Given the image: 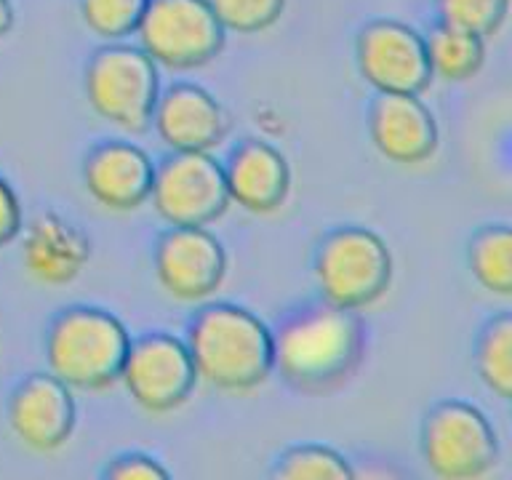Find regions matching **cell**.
I'll return each mask as SVG.
<instances>
[{
	"instance_id": "cell-22",
	"label": "cell",
	"mask_w": 512,
	"mask_h": 480,
	"mask_svg": "<svg viewBox=\"0 0 512 480\" xmlns=\"http://www.w3.org/2000/svg\"><path fill=\"white\" fill-rule=\"evenodd\" d=\"M350 462L328 446H296L280 456L275 478L283 480H347Z\"/></svg>"
},
{
	"instance_id": "cell-9",
	"label": "cell",
	"mask_w": 512,
	"mask_h": 480,
	"mask_svg": "<svg viewBox=\"0 0 512 480\" xmlns=\"http://www.w3.org/2000/svg\"><path fill=\"white\" fill-rule=\"evenodd\" d=\"M190 347L174 334H147L131 342L120 382L136 406L150 414H168L190 400L198 384Z\"/></svg>"
},
{
	"instance_id": "cell-14",
	"label": "cell",
	"mask_w": 512,
	"mask_h": 480,
	"mask_svg": "<svg viewBox=\"0 0 512 480\" xmlns=\"http://www.w3.org/2000/svg\"><path fill=\"white\" fill-rule=\"evenodd\" d=\"M83 182L99 206L128 214L150 200L155 163L142 147L110 139L88 152L83 163Z\"/></svg>"
},
{
	"instance_id": "cell-16",
	"label": "cell",
	"mask_w": 512,
	"mask_h": 480,
	"mask_svg": "<svg viewBox=\"0 0 512 480\" xmlns=\"http://www.w3.org/2000/svg\"><path fill=\"white\" fill-rule=\"evenodd\" d=\"M227 192L248 214H275L291 192V168L278 147L262 139L240 142L224 166Z\"/></svg>"
},
{
	"instance_id": "cell-4",
	"label": "cell",
	"mask_w": 512,
	"mask_h": 480,
	"mask_svg": "<svg viewBox=\"0 0 512 480\" xmlns=\"http://www.w3.org/2000/svg\"><path fill=\"white\" fill-rule=\"evenodd\" d=\"M86 96L99 118L128 134L152 126L160 99V67L142 46L123 40L99 48L86 67Z\"/></svg>"
},
{
	"instance_id": "cell-10",
	"label": "cell",
	"mask_w": 512,
	"mask_h": 480,
	"mask_svg": "<svg viewBox=\"0 0 512 480\" xmlns=\"http://www.w3.org/2000/svg\"><path fill=\"white\" fill-rule=\"evenodd\" d=\"M355 62L379 94L422 96L432 83L424 35L395 19H374L358 32Z\"/></svg>"
},
{
	"instance_id": "cell-8",
	"label": "cell",
	"mask_w": 512,
	"mask_h": 480,
	"mask_svg": "<svg viewBox=\"0 0 512 480\" xmlns=\"http://www.w3.org/2000/svg\"><path fill=\"white\" fill-rule=\"evenodd\" d=\"M152 206L171 227H208L230 208L224 166L211 152H174L155 166Z\"/></svg>"
},
{
	"instance_id": "cell-6",
	"label": "cell",
	"mask_w": 512,
	"mask_h": 480,
	"mask_svg": "<svg viewBox=\"0 0 512 480\" xmlns=\"http://www.w3.org/2000/svg\"><path fill=\"white\" fill-rule=\"evenodd\" d=\"M136 38L158 67L198 70L222 54L227 30L208 0H150Z\"/></svg>"
},
{
	"instance_id": "cell-18",
	"label": "cell",
	"mask_w": 512,
	"mask_h": 480,
	"mask_svg": "<svg viewBox=\"0 0 512 480\" xmlns=\"http://www.w3.org/2000/svg\"><path fill=\"white\" fill-rule=\"evenodd\" d=\"M424 43L430 56L432 78H443L448 83L475 78L486 62V38L451 27V24H435L424 35Z\"/></svg>"
},
{
	"instance_id": "cell-17",
	"label": "cell",
	"mask_w": 512,
	"mask_h": 480,
	"mask_svg": "<svg viewBox=\"0 0 512 480\" xmlns=\"http://www.w3.org/2000/svg\"><path fill=\"white\" fill-rule=\"evenodd\" d=\"M91 243L86 232L56 214L35 216L22 238V264L43 286H67L86 270Z\"/></svg>"
},
{
	"instance_id": "cell-24",
	"label": "cell",
	"mask_w": 512,
	"mask_h": 480,
	"mask_svg": "<svg viewBox=\"0 0 512 480\" xmlns=\"http://www.w3.org/2000/svg\"><path fill=\"white\" fill-rule=\"evenodd\" d=\"M208 6L227 32L259 35L286 11V0H208Z\"/></svg>"
},
{
	"instance_id": "cell-20",
	"label": "cell",
	"mask_w": 512,
	"mask_h": 480,
	"mask_svg": "<svg viewBox=\"0 0 512 480\" xmlns=\"http://www.w3.org/2000/svg\"><path fill=\"white\" fill-rule=\"evenodd\" d=\"M475 368L488 390L512 400V312L488 320L475 344Z\"/></svg>"
},
{
	"instance_id": "cell-21",
	"label": "cell",
	"mask_w": 512,
	"mask_h": 480,
	"mask_svg": "<svg viewBox=\"0 0 512 480\" xmlns=\"http://www.w3.org/2000/svg\"><path fill=\"white\" fill-rule=\"evenodd\" d=\"M150 0H80V16L96 38L126 40L136 35Z\"/></svg>"
},
{
	"instance_id": "cell-7",
	"label": "cell",
	"mask_w": 512,
	"mask_h": 480,
	"mask_svg": "<svg viewBox=\"0 0 512 480\" xmlns=\"http://www.w3.org/2000/svg\"><path fill=\"white\" fill-rule=\"evenodd\" d=\"M422 454L438 478L470 480L494 467L499 440L478 406L443 400L422 424Z\"/></svg>"
},
{
	"instance_id": "cell-3",
	"label": "cell",
	"mask_w": 512,
	"mask_h": 480,
	"mask_svg": "<svg viewBox=\"0 0 512 480\" xmlns=\"http://www.w3.org/2000/svg\"><path fill=\"white\" fill-rule=\"evenodd\" d=\"M131 336L112 312L99 307H67L51 320L46 336L48 371L72 390H107L120 382Z\"/></svg>"
},
{
	"instance_id": "cell-27",
	"label": "cell",
	"mask_w": 512,
	"mask_h": 480,
	"mask_svg": "<svg viewBox=\"0 0 512 480\" xmlns=\"http://www.w3.org/2000/svg\"><path fill=\"white\" fill-rule=\"evenodd\" d=\"M11 27H14V3L0 0V38H6Z\"/></svg>"
},
{
	"instance_id": "cell-23",
	"label": "cell",
	"mask_w": 512,
	"mask_h": 480,
	"mask_svg": "<svg viewBox=\"0 0 512 480\" xmlns=\"http://www.w3.org/2000/svg\"><path fill=\"white\" fill-rule=\"evenodd\" d=\"M512 0H435V11L443 24L491 38L499 32Z\"/></svg>"
},
{
	"instance_id": "cell-11",
	"label": "cell",
	"mask_w": 512,
	"mask_h": 480,
	"mask_svg": "<svg viewBox=\"0 0 512 480\" xmlns=\"http://www.w3.org/2000/svg\"><path fill=\"white\" fill-rule=\"evenodd\" d=\"M155 275L168 296L203 302L227 278V251L208 227H171L155 243Z\"/></svg>"
},
{
	"instance_id": "cell-2",
	"label": "cell",
	"mask_w": 512,
	"mask_h": 480,
	"mask_svg": "<svg viewBox=\"0 0 512 480\" xmlns=\"http://www.w3.org/2000/svg\"><path fill=\"white\" fill-rule=\"evenodd\" d=\"M184 342L200 379L219 390H256L275 371L272 328L238 304H211L200 310Z\"/></svg>"
},
{
	"instance_id": "cell-15",
	"label": "cell",
	"mask_w": 512,
	"mask_h": 480,
	"mask_svg": "<svg viewBox=\"0 0 512 480\" xmlns=\"http://www.w3.org/2000/svg\"><path fill=\"white\" fill-rule=\"evenodd\" d=\"M368 128L376 150L400 166H416L438 150L435 115L416 94H379L371 104Z\"/></svg>"
},
{
	"instance_id": "cell-1",
	"label": "cell",
	"mask_w": 512,
	"mask_h": 480,
	"mask_svg": "<svg viewBox=\"0 0 512 480\" xmlns=\"http://www.w3.org/2000/svg\"><path fill=\"white\" fill-rule=\"evenodd\" d=\"M272 344L275 371L283 376V382L320 395L339 387L358 368L366 331L358 312L323 299L288 315L272 331Z\"/></svg>"
},
{
	"instance_id": "cell-5",
	"label": "cell",
	"mask_w": 512,
	"mask_h": 480,
	"mask_svg": "<svg viewBox=\"0 0 512 480\" xmlns=\"http://www.w3.org/2000/svg\"><path fill=\"white\" fill-rule=\"evenodd\" d=\"M312 272L326 302L358 312L387 294L392 254L368 227H339L318 246Z\"/></svg>"
},
{
	"instance_id": "cell-26",
	"label": "cell",
	"mask_w": 512,
	"mask_h": 480,
	"mask_svg": "<svg viewBox=\"0 0 512 480\" xmlns=\"http://www.w3.org/2000/svg\"><path fill=\"white\" fill-rule=\"evenodd\" d=\"M24 216H22V203L19 195L8 184V179L0 176V248H6L8 243H14L22 235Z\"/></svg>"
},
{
	"instance_id": "cell-12",
	"label": "cell",
	"mask_w": 512,
	"mask_h": 480,
	"mask_svg": "<svg viewBox=\"0 0 512 480\" xmlns=\"http://www.w3.org/2000/svg\"><path fill=\"white\" fill-rule=\"evenodd\" d=\"M78 422V408L72 387L59 376L30 374L16 384L8 398V424L24 446L51 454L72 438Z\"/></svg>"
},
{
	"instance_id": "cell-19",
	"label": "cell",
	"mask_w": 512,
	"mask_h": 480,
	"mask_svg": "<svg viewBox=\"0 0 512 480\" xmlns=\"http://www.w3.org/2000/svg\"><path fill=\"white\" fill-rule=\"evenodd\" d=\"M467 262L486 291L512 296V224L480 227L467 246Z\"/></svg>"
},
{
	"instance_id": "cell-13",
	"label": "cell",
	"mask_w": 512,
	"mask_h": 480,
	"mask_svg": "<svg viewBox=\"0 0 512 480\" xmlns=\"http://www.w3.org/2000/svg\"><path fill=\"white\" fill-rule=\"evenodd\" d=\"M152 126L174 152H211L230 134V115L206 88L174 83L160 91Z\"/></svg>"
},
{
	"instance_id": "cell-25",
	"label": "cell",
	"mask_w": 512,
	"mask_h": 480,
	"mask_svg": "<svg viewBox=\"0 0 512 480\" xmlns=\"http://www.w3.org/2000/svg\"><path fill=\"white\" fill-rule=\"evenodd\" d=\"M104 478L110 480H163L168 478V470L158 459L147 454H123L112 459Z\"/></svg>"
}]
</instances>
